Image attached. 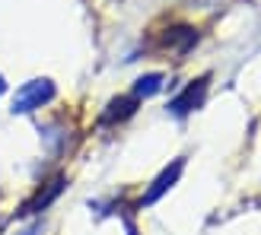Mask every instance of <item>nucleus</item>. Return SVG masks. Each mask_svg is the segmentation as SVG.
Returning a JSON list of instances; mask_svg holds the SVG:
<instances>
[{
	"label": "nucleus",
	"instance_id": "8",
	"mask_svg": "<svg viewBox=\"0 0 261 235\" xmlns=\"http://www.w3.org/2000/svg\"><path fill=\"white\" fill-rule=\"evenodd\" d=\"M38 232H42V223H32L29 229H25V232H19V235H38Z\"/></svg>",
	"mask_w": 261,
	"mask_h": 235
},
{
	"label": "nucleus",
	"instance_id": "5",
	"mask_svg": "<svg viewBox=\"0 0 261 235\" xmlns=\"http://www.w3.org/2000/svg\"><path fill=\"white\" fill-rule=\"evenodd\" d=\"M64 188H67V175H55L51 181H45L42 188H38L29 200H25L19 210H16V216H38V213H45L51 203H55L61 194H64Z\"/></svg>",
	"mask_w": 261,
	"mask_h": 235
},
{
	"label": "nucleus",
	"instance_id": "4",
	"mask_svg": "<svg viewBox=\"0 0 261 235\" xmlns=\"http://www.w3.org/2000/svg\"><path fill=\"white\" fill-rule=\"evenodd\" d=\"M181 172H185V156H178V159H172L160 175H156L153 181H150V188L140 194V200H137V210H143V207H153L156 200H163L169 191H172L175 185H178V178H181Z\"/></svg>",
	"mask_w": 261,
	"mask_h": 235
},
{
	"label": "nucleus",
	"instance_id": "7",
	"mask_svg": "<svg viewBox=\"0 0 261 235\" xmlns=\"http://www.w3.org/2000/svg\"><path fill=\"white\" fill-rule=\"evenodd\" d=\"M163 86H166V76L163 73H143L134 80V86H130V96L134 99H153L156 93H163Z\"/></svg>",
	"mask_w": 261,
	"mask_h": 235
},
{
	"label": "nucleus",
	"instance_id": "2",
	"mask_svg": "<svg viewBox=\"0 0 261 235\" xmlns=\"http://www.w3.org/2000/svg\"><path fill=\"white\" fill-rule=\"evenodd\" d=\"M207 93H211V73H201L198 80L185 83V89H181L178 96L169 99L166 111L172 114V118H188V114H194V111H201V108H204Z\"/></svg>",
	"mask_w": 261,
	"mask_h": 235
},
{
	"label": "nucleus",
	"instance_id": "3",
	"mask_svg": "<svg viewBox=\"0 0 261 235\" xmlns=\"http://www.w3.org/2000/svg\"><path fill=\"white\" fill-rule=\"evenodd\" d=\"M198 42H201V32L194 29V25L175 22V25H169V29L160 35V51L172 54L175 61H185V54H191Z\"/></svg>",
	"mask_w": 261,
	"mask_h": 235
},
{
	"label": "nucleus",
	"instance_id": "1",
	"mask_svg": "<svg viewBox=\"0 0 261 235\" xmlns=\"http://www.w3.org/2000/svg\"><path fill=\"white\" fill-rule=\"evenodd\" d=\"M58 96V86L48 80V76H38V80H29L16 89V96H13V114H32L38 108H45L48 102H55Z\"/></svg>",
	"mask_w": 261,
	"mask_h": 235
},
{
	"label": "nucleus",
	"instance_id": "6",
	"mask_svg": "<svg viewBox=\"0 0 261 235\" xmlns=\"http://www.w3.org/2000/svg\"><path fill=\"white\" fill-rule=\"evenodd\" d=\"M137 105H140V99H134V96H115L109 105H106V111L99 114V127H115V124H124L127 118H134L137 114Z\"/></svg>",
	"mask_w": 261,
	"mask_h": 235
}]
</instances>
